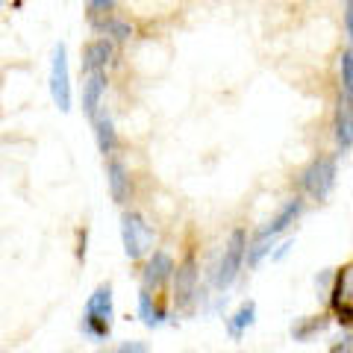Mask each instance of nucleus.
<instances>
[{
    "label": "nucleus",
    "instance_id": "f257e3e1",
    "mask_svg": "<svg viewBox=\"0 0 353 353\" xmlns=\"http://www.w3.org/2000/svg\"><path fill=\"white\" fill-rule=\"evenodd\" d=\"M121 241H124V253L127 259L139 262L150 256L153 250V227L148 224V218L141 212H124L121 215Z\"/></svg>",
    "mask_w": 353,
    "mask_h": 353
},
{
    "label": "nucleus",
    "instance_id": "f03ea898",
    "mask_svg": "<svg viewBox=\"0 0 353 353\" xmlns=\"http://www.w3.org/2000/svg\"><path fill=\"white\" fill-rule=\"evenodd\" d=\"M197 280H201V271H197V253L189 250L183 256V262H176L174 271V306L180 312H189L194 309L197 297H201V289H197Z\"/></svg>",
    "mask_w": 353,
    "mask_h": 353
},
{
    "label": "nucleus",
    "instance_id": "7ed1b4c3",
    "mask_svg": "<svg viewBox=\"0 0 353 353\" xmlns=\"http://www.w3.org/2000/svg\"><path fill=\"white\" fill-rule=\"evenodd\" d=\"M245 253H248V230L236 227L233 233H230L224 253H221V262L215 268V285L218 289H230V285L236 283L241 265H245Z\"/></svg>",
    "mask_w": 353,
    "mask_h": 353
},
{
    "label": "nucleus",
    "instance_id": "20e7f679",
    "mask_svg": "<svg viewBox=\"0 0 353 353\" xmlns=\"http://www.w3.org/2000/svg\"><path fill=\"white\" fill-rule=\"evenodd\" d=\"M336 157H315L312 162L303 168L301 174V189L309 194V197H315V201H327L330 192L336 189Z\"/></svg>",
    "mask_w": 353,
    "mask_h": 353
},
{
    "label": "nucleus",
    "instance_id": "39448f33",
    "mask_svg": "<svg viewBox=\"0 0 353 353\" xmlns=\"http://www.w3.org/2000/svg\"><path fill=\"white\" fill-rule=\"evenodd\" d=\"M50 97L59 106V112H71V71H68V50L59 41L53 48L50 62Z\"/></svg>",
    "mask_w": 353,
    "mask_h": 353
},
{
    "label": "nucleus",
    "instance_id": "423d86ee",
    "mask_svg": "<svg viewBox=\"0 0 353 353\" xmlns=\"http://www.w3.org/2000/svg\"><path fill=\"white\" fill-rule=\"evenodd\" d=\"M174 271H176V262L168 250H153L145 268H141V289H148L153 294H159L165 285L174 280Z\"/></svg>",
    "mask_w": 353,
    "mask_h": 353
},
{
    "label": "nucleus",
    "instance_id": "0eeeda50",
    "mask_svg": "<svg viewBox=\"0 0 353 353\" xmlns=\"http://www.w3.org/2000/svg\"><path fill=\"white\" fill-rule=\"evenodd\" d=\"M303 206H306V203H303V197H301V194H297V197H289V201H285V203L277 209V212H274V218L265 221V227L259 230V236L277 239L280 233H285V230H289L294 221L303 215Z\"/></svg>",
    "mask_w": 353,
    "mask_h": 353
},
{
    "label": "nucleus",
    "instance_id": "6e6552de",
    "mask_svg": "<svg viewBox=\"0 0 353 353\" xmlns=\"http://www.w3.org/2000/svg\"><path fill=\"white\" fill-rule=\"evenodd\" d=\"M112 53H115V48H112V41H109L106 36H101V39H92L83 48V57H80V71L88 77V74H101V71H106V65H109V59H112Z\"/></svg>",
    "mask_w": 353,
    "mask_h": 353
},
{
    "label": "nucleus",
    "instance_id": "1a4fd4ad",
    "mask_svg": "<svg viewBox=\"0 0 353 353\" xmlns=\"http://www.w3.org/2000/svg\"><path fill=\"white\" fill-rule=\"evenodd\" d=\"M350 301H353V259L347 265H341V268L336 271L333 292H330V297H327V303H330V309H333L336 318L345 312Z\"/></svg>",
    "mask_w": 353,
    "mask_h": 353
},
{
    "label": "nucleus",
    "instance_id": "9d476101",
    "mask_svg": "<svg viewBox=\"0 0 353 353\" xmlns=\"http://www.w3.org/2000/svg\"><path fill=\"white\" fill-rule=\"evenodd\" d=\"M92 127H94V141H97V150L103 157L112 159L115 157V148H118V132H115V121L106 109H97V115L92 118Z\"/></svg>",
    "mask_w": 353,
    "mask_h": 353
},
{
    "label": "nucleus",
    "instance_id": "9b49d317",
    "mask_svg": "<svg viewBox=\"0 0 353 353\" xmlns=\"http://www.w3.org/2000/svg\"><path fill=\"white\" fill-rule=\"evenodd\" d=\"M83 315H92V318H101V321L112 324L115 318V303H112V285L109 283H101L97 289L88 294L85 301V312Z\"/></svg>",
    "mask_w": 353,
    "mask_h": 353
},
{
    "label": "nucleus",
    "instance_id": "f8f14e48",
    "mask_svg": "<svg viewBox=\"0 0 353 353\" xmlns=\"http://www.w3.org/2000/svg\"><path fill=\"white\" fill-rule=\"evenodd\" d=\"M106 183H109V194H112V201L124 206L130 201V174H127V165L121 159H109L106 165Z\"/></svg>",
    "mask_w": 353,
    "mask_h": 353
},
{
    "label": "nucleus",
    "instance_id": "ddd939ff",
    "mask_svg": "<svg viewBox=\"0 0 353 353\" xmlns=\"http://www.w3.org/2000/svg\"><path fill=\"white\" fill-rule=\"evenodd\" d=\"M333 130H336V141L341 150H347L353 145V103L347 101L345 94L339 97L336 106V118H333Z\"/></svg>",
    "mask_w": 353,
    "mask_h": 353
},
{
    "label": "nucleus",
    "instance_id": "4468645a",
    "mask_svg": "<svg viewBox=\"0 0 353 353\" xmlns=\"http://www.w3.org/2000/svg\"><path fill=\"white\" fill-rule=\"evenodd\" d=\"M139 318H141V324H145V327L157 330V327L165 324V318H168V309H165L157 301V294H153V292L139 289Z\"/></svg>",
    "mask_w": 353,
    "mask_h": 353
},
{
    "label": "nucleus",
    "instance_id": "2eb2a0df",
    "mask_svg": "<svg viewBox=\"0 0 353 353\" xmlns=\"http://www.w3.org/2000/svg\"><path fill=\"white\" fill-rule=\"evenodd\" d=\"M106 94V71L101 74H88L83 80V112L88 118L97 115V109H101V97Z\"/></svg>",
    "mask_w": 353,
    "mask_h": 353
},
{
    "label": "nucleus",
    "instance_id": "dca6fc26",
    "mask_svg": "<svg viewBox=\"0 0 353 353\" xmlns=\"http://www.w3.org/2000/svg\"><path fill=\"white\" fill-rule=\"evenodd\" d=\"M330 327V315L321 312V315H303V318H297V321L292 324V339L294 341H312L315 336H321L324 330Z\"/></svg>",
    "mask_w": 353,
    "mask_h": 353
},
{
    "label": "nucleus",
    "instance_id": "f3484780",
    "mask_svg": "<svg viewBox=\"0 0 353 353\" xmlns=\"http://www.w3.org/2000/svg\"><path fill=\"white\" fill-rule=\"evenodd\" d=\"M253 324H256V303L245 301L233 315L227 318V333L233 339H241V336H245V330H250Z\"/></svg>",
    "mask_w": 353,
    "mask_h": 353
},
{
    "label": "nucleus",
    "instance_id": "a211bd4d",
    "mask_svg": "<svg viewBox=\"0 0 353 353\" xmlns=\"http://www.w3.org/2000/svg\"><path fill=\"white\" fill-rule=\"evenodd\" d=\"M271 248H274V239L271 236H253V241H248V253H245V262L248 268H259V262L265 256H271Z\"/></svg>",
    "mask_w": 353,
    "mask_h": 353
},
{
    "label": "nucleus",
    "instance_id": "6ab92c4d",
    "mask_svg": "<svg viewBox=\"0 0 353 353\" xmlns=\"http://www.w3.org/2000/svg\"><path fill=\"white\" fill-rule=\"evenodd\" d=\"M80 333H83L88 341H106L109 333H112V324L101 321V318H92V315H83V318H80Z\"/></svg>",
    "mask_w": 353,
    "mask_h": 353
},
{
    "label": "nucleus",
    "instance_id": "aec40b11",
    "mask_svg": "<svg viewBox=\"0 0 353 353\" xmlns=\"http://www.w3.org/2000/svg\"><path fill=\"white\" fill-rule=\"evenodd\" d=\"M97 30H103L109 41H127V39L132 36V27L127 24L124 18H115V15H109Z\"/></svg>",
    "mask_w": 353,
    "mask_h": 353
},
{
    "label": "nucleus",
    "instance_id": "412c9836",
    "mask_svg": "<svg viewBox=\"0 0 353 353\" xmlns=\"http://www.w3.org/2000/svg\"><path fill=\"white\" fill-rule=\"evenodd\" d=\"M115 0H85V15H88V24H92L94 30L103 24V21L109 18V12H112Z\"/></svg>",
    "mask_w": 353,
    "mask_h": 353
},
{
    "label": "nucleus",
    "instance_id": "4be33fe9",
    "mask_svg": "<svg viewBox=\"0 0 353 353\" xmlns=\"http://www.w3.org/2000/svg\"><path fill=\"white\" fill-rule=\"evenodd\" d=\"M341 92L353 103V50H341Z\"/></svg>",
    "mask_w": 353,
    "mask_h": 353
},
{
    "label": "nucleus",
    "instance_id": "5701e85b",
    "mask_svg": "<svg viewBox=\"0 0 353 353\" xmlns=\"http://www.w3.org/2000/svg\"><path fill=\"white\" fill-rule=\"evenodd\" d=\"M333 280H336V271L333 268H324V271H318V277H315V289L321 297H330V292H333Z\"/></svg>",
    "mask_w": 353,
    "mask_h": 353
},
{
    "label": "nucleus",
    "instance_id": "b1692460",
    "mask_svg": "<svg viewBox=\"0 0 353 353\" xmlns=\"http://www.w3.org/2000/svg\"><path fill=\"white\" fill-rule=\"evenodd\" d=\"M330 353H353V333H341L330 341Z\"/></svg>",
    "mask_w": 353,
    "mask_h": 353
},
{
    "label": "nucleus",
    "instance_id": "393cba45",
    "mask_svg": "<svg viewBox=\"0 0 353 353\" xmlns=\"http://www.w3.org/2000/svg\"><path fill=\"white\" fill-rule=\"evenodd\" d=\"M115 353H150V347H148V341L132 339V341H121L115 347Z\"/></svg>",
    "mask_w": 353,
    "mask_h": 353
},
{
    "label": "nucleus",
    "instance_id": "a878e982",
    "mask_svg": "<svg viewBox=\"0 0 353 353\" xmlns=\"http://www.w3.org/2000/svg\"><path fill=\"white\" fill-rule=\"evenodd\" d=\"M292 248H294V239H285L277 250H271V262H283L285 256H289V250H292Z\"/></svg>",
    "mask_w": 353,
    "mask_h": 353
},
{
    "label": "nucleus",
    "instance_id": "bb28decb",
    "mask_svg": "<svg viewBox=\"0 0 353 353\" xmlns=\"http://www.w3.org/2000/svg\"><path fill=\"white\" fill-rule=\"evenodd\" d=\"M345 27H347V36H350V44H353V6L345 9Z\"/></svg>",
    "mask_w": 353,
    "mask_h": 353
},
{
    "label": "nucleus",
    "instance_id": "cd10ccee",
    "mask_svg": "<svg viewBox=\"0 0 353 353\" xmlns=\"http://www.w3.org/2000/svg\"><path fill=\"white\" fill-rule=\"evenodd\" d=\"M345 3H347V6H353V0H345Z\"/></svg>",
    "mask_w": 353,
    "mask_h": 353
},
{
    "label": "nucleus",
    "instance_id": "c85d7f7f",
    "mask_svg": "<svg viewBox=\"0 0 353 353\" xmlns=\"http://www.w3.org/2000/svg\"><path fill=\"white\" fill-rule=\"evenodd\" d=\"M101 353H115V350H101Z\"/></svg>",
    "mask_w": 353,
    "mask_h": 353
},
{
    "label": "nucleus",
    "instance_id": "c756f323",
    "mask_svg": "<svg viewBox=\"0 0 353 353\" xmlns=\"http://www.w3.org/2000/svg\"><path fill=\"white\" fill-rule=\"evenodd\" d=\"M0 3H3V0H0Z\"/></svg>",
    "mask_w": 353,
    "mask_h": 353
}]
</instances>
